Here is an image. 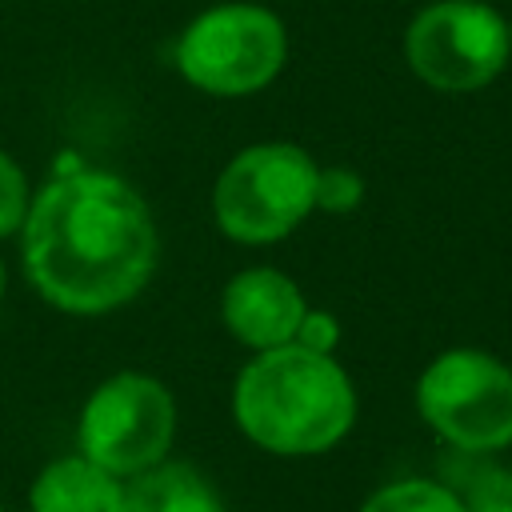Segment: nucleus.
<instances>
[{"instance_id": "obj_16", "label": "nucleus", "mask_w": 512, "mask_h": 512, "mask_svg": "<svg viewBox=\"0 0 512 512\" xmlns=\"http://www.w3.org/2000/svg\"><path fill=\"white\" fill-rule=\"evenodd\" d=\"M4 292H8V264H4V256H0V300H4Z\"/></svg>"}, {"instance_id": "obj_9", "label": "nucleus", "mask_w": 512, "mask_h": 512, "mask_svg": "<svg viewBox=\"0 0 512 512\" xmlns=\"http://www.w3.org/2000/svg\"><path fill=\"white\" fill-rule=\"evenodd\" d=\"M124 480L80 452L48 460L28 484V512H120Z\"/></svg>"}, {"instance_id": "obj_12", "label": "nucleus", "mask_w": 512, "mask_h": 512, "mask_svg": "<svg viewBox=\"0 0 512 512\" xmlns=\"http://www.w3.org/2000/svg\"><path fill=\"white\" fill-rule=\"evenodd\" d=\"M360 512H464V504L440 476H404L380 484Z\"/></svg>"}, {"instance_id": "obj_2", "label": "nucleus", "mask_w": 512, "mask_h": 512, "mask_svg": "<svg viewBox=\"0 0 512 512\" xmlns=\"http://www.w3.org/2000/svg\"><path fill=\"white\" fill-rule=\"evenodd\" d=\"M360 400L336 356L280 344L252 352L232 380V420L248 444L272 456L332 452L356 424Z\"/></svg>"}, {"instance_id": "obj_6", "label": "nucleus", "mask_w": 512, "mask_h": 512, "mask_svg": "<svg viewBox=\"0 0 512 512\" xmlns=\"http://www.w3.org/2000/svg\"><path fill=\"white\" fill-rule=\"evenodd\" d=\"M176 396L172 388L140 368H120L104 376L76 420V452L100 464L104 472L132 480L160 460H168L176 444Z\"/></svg>"}, {"instance_id": "obj_13", "label": "nucleus", "mask_w": 512, "mask_h": 512, "mask_svg": "<svg viewBox=\"0 0 512 512\" xmlns=\"http://www.w3.org/2000/svg\"><path fill=\"white\" fill-rule=\"evenodd\" d=\"M368 196V184L356 168L348 164H320L316 168V212H328V216H344V212H356Z\"/></svg>"}, {"instance_id": "obj_14", "label": "nucleus", "mask_w": 512, "mask_h": 512, "mask_svg": "<svg viewBox=\"0 0 512 512\" xmlns=\"http://www.w3.org/2000/svg\"><path fill=\"white\" fill-rule=\"evenodd\" d=\"M32 204V184L24 176V168L16 164V156L8 148H0V240L20 236L24 216Z\"/></svg>"}, {"instance_id": "obj_17", "label": "nucleus", "mask_w": 512, "mask_h": 512, "mask_svg": "<svg viewBox=\"0 0 512 512\" xmlns=\"http://www.w3.org/2000/svg\"><path fill=\"white\" fill-rule=\"evenodd\" d=\"M508 40H512V16H508Z\"/></svg>"}, {"instance_id": "obj_5", "label": "nucleus", "mask_w": 512, "mask_h": 512, "mask_svg": "<svg viewBox=\"0 0 512 512\" xmlns=\"http://www.w3.org/2000/svg\"><path fill=\"white\" fill-rule=\"evenodd\" d=\"M416 412L452 452L496 456L512 448V368L484 348H444L416 376Z\"/></svg>"}, {"instance_id": "obj_4", "label": "nucleus", "mask_w": 512, "mask_h": 512, "mask_svg": "<svg viewBox=\"0 0 512 512\" xmlns=\"http://www.w3.org/2000/svg\"><path fill=\"white\" fill-rule=\"evenodd\" d=\"M172 64L180 80L204 96H256L288 64V28L264 4L224 0L184 24Z\"/></svg>"}, {"instance_id": "obj_15", "label": "nucleus", "mask_w": 512, "mask_h": 512, "mask_svg": "<svg viewBox=\"0 0 512 512\" xmlns=\"http://www.w3.org/2000/svg\"><path fill=\"white\" fill-rule=\"evenodd\" d=\"M292 344H300V348H308V352L336 356V344H340V320H336L328 308H312V304H308V312H304V320H300Z\"/></svg>"}, {"instance_id": "obj_10", "label": "nucleus", "mask_w": 512, "mask_h": 512, "mask_svg": "<svg viewBox=\"0 0 512 512\" xmlns=\"http://www.w3.org/2000/svg\"><path fill=\"white\" fill-rule=\"evenodd\" d=\"M120 512H228V504L196 464L160 460L156 468L124 480Z\"/></svg>"}, {"instance_id": "obj_7", "label": "nucleus", "mask_w": 512, "mask_h": 512, "mask_svg": "<svg viewBox=\"0 0 512 512\" xmlns=\"http://www.w3.org/2000/svg\"><path fill=\"white\" fill-rule=\"evenodd\" d=\"M512 56L508 16L488 0H432L404 28V60L444 96L488 88Z\"/></svg>"}, {"instance_id": "obj_11", "label": "nucleus", "mask_w": 512, "mask_h": 512, "mask_svg": "<svg viewBox=\"0 0 512 512\" xmlns=\"http://www.w3.org/2000/svg\"><path fill=\"white\" fill-rule=\"evenodd\" d=\"M440 480L460 496L464 512H512V468L496 464V456H444Z\"/></svg>"}, {"instance_id": "obj_8", "label": "nucleus", "mask_w": 512, "mask_h": 512, "mask_svg": "<svg viewBox=\"0 0 512 512\" xmlns=\"http://www.w3.org/2000/svg\"><path fill=\"white\" fill-rule=\"evenodd\" d=\"M304 312H308V300L300 284L272 264L240 268L236 276H228L220 292V320L228 336L248 352L292 344Z\"/></svg>"}, {"instance_id": "obj_18", "label": "nucleus", "mask_w": 512, "mask_h": 512, "mask_svg": "<svg viewBox=\"0 0 512 512\" xmlns=\"http://www.w3.org/2000/svg\"><path fill=\"white\" fill-rule=\"evenodd\" d=\"M0 512H4V504H0Z\"/></svg>"}, {"instance_id": "obj_3", "label": "nucleus", "mask_w": 512, "mask_h": 512, "mask_svg": "<svg viewBox=\"0 0 512 512\" xmlns=\"http://www.w3.org/2000/svg\"><path fill=\"white\" fill-rule=\"evenodd\" d=\"M316 156L292 140L240 148L212 184L216 228L244 248L280 244L316 212Z\"/></svg>"}, {"instance_id": "obj_1", "label": "nucleus", "mask_w": 512, "mask_h": 512, "mask_svg": "<svg viewBox=\"0 0 512 512\" xmlns=\"http://www.w3.org/2000/svg\"><path fill=\"white\" fill-rule=\"evenodd\" d=\"M16 240L32 292L68 316H104L132 304L160 260L148 200L124 176L88 164L32 188Z\"/></svg>"}]
</instances>
